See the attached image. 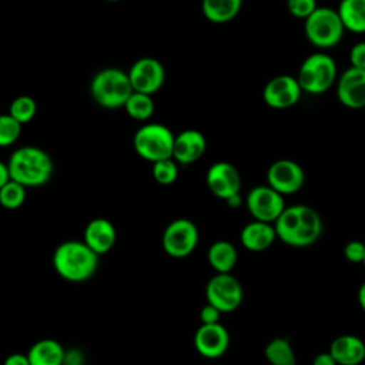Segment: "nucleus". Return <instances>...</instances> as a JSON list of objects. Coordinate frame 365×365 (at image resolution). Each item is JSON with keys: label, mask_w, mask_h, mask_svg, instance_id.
Here are the masks:
<instances>
[{"label": "nucleus", "mask_w": 365, "mask_h": 365, "mask_svg": "<svg viewBox=\"0 0 365 365\" xmlns=\"http://www.w3.org/2000/svg\"><path fill=\"white\" fill-rule=\"evenodd\" d=\"M10 180L23 187L44 185L53 175V160L40 147L24 145L14 150L7 161Z\"/></svg>", "instance_id": "obj_1"}, {"label": "nucleus", "mask_w": 365, "mask_h": 365, "mask_svg": "<svg viewBox=\"0 0 365 365\" xmlns=\"http://www.w3.org/2000/svg\"><path fill=\"white\" fill-rule=\"evenodd\" d=\"M54 271L66 281L83 282L91 278L98 268V255L84 241L68 240L53 252Z\"/></svg>", "instance_id": "obj_2"}, {"label": "nucleus", "mask_w": 365, "mask_h": 365, "mask_svg": "<svg viewBox=\"0 0 365 365\" xmlns=\"http://www.w3.org/2000/svg\"><path fill=\"white\" fill-rule=\"evenodd\" d=\"M90 93L94 101L104 108L124 107L133 94L128 74L117 67L100 70L91 80Z\"/></svg>", "instance_id": "obj_3"}, {"label": "nucleus", "mask_w": 365, "mask_h": 365, "mask_svg": "<svg viewBox=\"0 0 365 365\" xmlns=\"http://www.w3.org/2000/svg\"><path fill=\"white\" fill-rule=\"evenodd\" d=\"M175 135L173 131L160 123H148L140 127L133 138L135 153L145 161L157 163L173 158Z\"/></svg>", "instance_id": "obj_4"}, {"label": "nucleus", "mask_w": 365, "mask_h": 365, "mask_svg": "<svg viewBox=\"0 0 365 365\" xmlns=\"http://www.w3.org/2000/svg\"><path fill=\"white\" fill-rule=\"evenodd\" d=\"M336 80V64L325 53L309 54L301 64L297 81L302 91L309 94L325 93Z\"/></svg>", "instance_id": "obj_5"}, {"label": "nucleus", "mask_w": 365, "mask_h": 365, "mask_svg": "<svg viewBox=\"0 0 365 365\" xmlns=\"http://www.w3.org/2000/svg\"><path fill=\"white\" fill-rule=\"evenodd\" d=\"M344 30L338 11L331 7H317L304 23L307 38L318 48L336 46L344 36Z\"/></svg>", "instance_id": "obj_6"}, {"label": "nucleus", "mask_w": 365, "mask_h": 365, "mask_svg": "<svg viewBox=\"0 0 365 365\" xmlns=\"http://www.w3.org/2000/svg\"><path fill=\"white\" fill-rule=\"evenodd\" d=\"M242 297V285L231 274H215L205 285L207 304L215 307L221 314L235 311L241 305Z\"/></svg>", "instance_id": "obj_7"}, {"label": "nucleus", "mask_w": 365, "mask_h": 365, "mask_svg": "<svg viewBox=\"0 0 365 365\" xmlns=\"http://www.w3.org/2000/svg\"><path fill=\"white\" fill-rule=\"evenodd\" d=\"M200 232L197 225L187 218H177L171 221L161 238L163 250L173 258L188 257L197 247Z\"/></svg>", "instance_id": "obj_8"}, {"label": "nucleus", "mask_w": 365, "mask_h": 365, "mask_svg": "<svg viewBox=\"0 0 365 365\" xmlns=\"http://www.w3.org/2000/svg\"><path fill=\"white\" fill-rule=\"evenodd\" d=\"M248 212L255 221L272 224L285 210L284 195L267 185H257L248 191L245 198Z\"/></svg>", "instance_id": "obj_9"}, {"label": "nucleus", "mask_w": 365, "mask_h": 365, "mask_svg": "<svg viewBox=\"0 0 365 365\" xmlns=\"http://www.w3.org/2000/svg\"><path fill=\"white\" fill-rule=\"evenodd\" d=\"M133 91L153 96L165 81V68L154 57H141L128 70Z\"/></svg>", "instance_id": "obj_10"}, {"label": "nucleus", "mask_w": 365, "mask_h": 365, "mask_svg": "<svg viewBox=\"0 0 365 365\" xmlns=\"http://www.w3.org/2000/svg\"><path fill=\"white\" fill-rule=\"evenodd\" d=\"M305 180L302 167L288 158L274 161L267 171V182L281 195L297 192Z\"/></svg>", "instance_id": "obj_11"}, {"label": "nucleus", "mask_w": 365, "mask_h": 365, "mask_svg": "<svg viewBox=\"0 0 365 365\" xmlns=\"http://www.w3.org/2000/svg\"><path fill=\"white\" fill-rule=\"evenodd\" d=\"M302 90L297 81V77L281 74L272 77L262 90V98L267 106L282 110L295 106L301 98Z\"/></svg>", "instance_id": "obj_12"}, {"label": "nucleus", "mask_w": 365, "mask_h": 365, "mask_svg": "<svg viewBox=\"0 0 365 365\" xmlns=\"http://www.w3.org/2000/svg\"><path fill=\"white\" fill-rule=\"evenodd\" d=\"M205 182L208 190L221 200H228L230 197L240 194L241 190V175L240 171L227 161L214 163L205 174Z\"/></svg>", "instance_id": "obj_13"}, {"label": "nucleus", "mask_w": 365, "mask_h": 365, "mask_svg": "<svg viewBox=\"0 0 365 365\" xmlns=\"http://www.w3.org/2000/svg\"><path fill=\"white\" fill-rule=\"evenodd\" d=\"M230 334L221 322L212 325H200L194 334V348L204 358H220L227 352Z\"/></svg>", "instance_id": "obj_14"}, {"label": "nucleus", "mask_w": 365, "mask_h": 365, "mask_svg": "<svg viewBox=\"0 0 365 365\" xmlns=\"http://www.w3.org/2000/svg\"><path fill=\"white\" fill-rule=\"evenodd\" d=\"M336 97L348 108L365 107V70L348 67L338 78Z\"/></svg>", "instance_id": "obj_15"}, {"label": "nucleus", "mask_w": 365, "mask_h": 365, "mask_svg": "<svg viewBox=\"0 0 365 365\" xmlns=\"http://www.w3.org/2000/svg\"><path fill=\"white\" fill-rule=\"evenodd\" d=\"M207 148L205 137L198 130H184L174 138L173 160L177 164H192L202 157Z\"/></svg>", "instance_id": "obj_16"}, {"label": "nucleus", "mask_w": 365, "mask_h": 365, "mask_svg": "<svg viewBox=\"0 0 365 365\" xmlns=\"http://www.w3.org/2000/svg\"><path fill=\"white\" fill-rule=\"evenodd\" d=\"M117 238V232L111 221L103 217L93 218L84 228L83 241L84 244L96 252L98 257L103 254H107Z\"/></svg>", "instance_id": "obj_17"}, {"label": "nucleus", "mask_w": 365, "mask_h": 365, "mask_svg": "<svg viewBox=\"0 0 365 365\" xmlns=\"http://www.w3.org/2000/svg\"><path fill=\"white\" fill-rule=\"evenodd\" d=\"M328 352L336 365H361L365 361V342L356 335L344 334L331 342Z\"/></svg>", "instance_id": "obj_18"}, {"label": "nucleus", "mask_w": 365, "mask_h": 365, "mask_svg": "<svg viewBox=\"0 0 365 365\" xmlns=\"http://www.w3.org/2000/svg\"><path fill=\"white\" fill-rule=\"evenodd\" d=\"M240 240L244 248L252 252H261L271 247V244L277 240V234L272 224L251 221L240 232Z\"/></svg>", "instance_id": "obj_19"}, {"label": "nucleus", "mask_w": 365, "mask_h": 365, "mask_svg": "<svg viewBox=\"0 0 365 365\" xmlns=\"http://www.w3.org/2000/svg\"><path fill=\"white\" fill-rule=\"evenodd\" d=\"M64 355L66 349L63 345L51 338L34 342L27 351L30 365H63Z\"/></svg>", "instance_id": "obj_20"}, {"label": "nucleus", "mask_w": 365, "mask_h": 365, "mask_svg": "<svg viewBox=\"0 0 365 365\" xmlns=\"http://www.w3.org/2000/svg\"><path fill=\"white\" fill-rule=\"evenodd\" d=\"M237 248L225 240L212 242L207 252V259L217 274H230L237 264Z\"/></svg>", "instance_id": "obj_21"}, {"label": "nucleus", "mask_w": 365, "mask_h": 365, "mask_svg": "<svg viewBox=\"0 0 365 365\" xmlns=\"http://www.w3.org/2000/svg\"><path fill=\"white\" fill-rule=\"evenodd\" d=\"M322 232V220L319 214L309 205L302 204L301 225L294 241V247H308L317 242Z\"/></svg>", "instance_id": "obj_22"}, {"label": "nucleus", "mask_w": 365, "mask_h": 365, "mask_svg": "<svg viewBox=\"0 0 365 365\" xmlns=\"http://www.w3.org/2000/svg\"><path fill=\"white\" fill-rule=\"evenodd\" d=\"M241 6V0H205L202 1V13L212 23H227L240 13Z\"/></svg>", "instance_id": "obj_23"}, {"label": "nucleus", "mask_w": 365, "mask_h": 365, "mask_svg": "<svg viewBox=\"0 0 365 365\" xmlns=\"http://www.w3.org/2000/svg\"><path fill=\"white\" fill-rule=\"evenodd\" d=\"M336 11L345 29L355 33L365 31V0H344Z\"/></svg>", "instance_id": "obj_24"}, {"label": "nucleus", "mask_w": 365, "mask_h": 365, "mask_svg": "<svg viewBox=\"0 0 365 365\" xmlns=\"http://www.w3.org/2000/svg\"><path fill=\"white\" fill-rule=\"evenodd\" d=\"M269 365H297V355L288 338H272L264 348Z\"/></svg>", "instance_id": "obj_25"}, {"label": "nucleus", "mask_w": 365, "mask_h": 365, "mask_svg": "<svg viewBox=\"0 0 365 365\" xmlns=\"http://www.w3.org/2000/svg\"><path fill=\"white\" fill-rule=\"evenodd\" d=\"M124 110L131 118L137 121H145L154 114V110H155L153 96L133 91V94L128 97V100L124 104Z\"/></svg>", "instance_id": "obj_26"}, {"label": "nucleus", "mask_w": 365, "mask_h": 365, "mask_svg": "<svg viewBox=\"0 0 365 365\" xmlns=\"http://www.w3.org/2000/svg\"><path fill=\"white\" fill-rule=\"evenodd\" d=\"M36 113H37V103L30 96L16 97L9 107V114L21 125L31 121Z\"/></svg>", "instance_id": "obj_27"}, {"label": "nucleus", "mask_w": 365, "mask_h": 365, "mask_svg": "<svg viewBox=\"0 0 365 365\" xmlns=\"http://www.w3.org/2000/svg\"><path fill=\"white\" fill-rule=\"evenodd\" d=\"M26 201V187L16 181H9L0 188V205L6 210H17Z\"/></svg>", "instance_id": "obj_28"}, {"label": "nucleus", "mask_w": 365, "mask_h": 365, "mask_svg": "<svg viewBox=\"0 0 365 365\" xmlns=\"http://www.w3.org/2000/svg\"><path fill=\"white\" fill-rule=\"evenodd\" d=\"M153 177L161 185L173 184L178 177V164L173 160H161L153 164Z\"/></svg>", "instance_id": "obj_29"}, {"label": "nucleus", "mask_w": 365, "mask_h": 365, "mask_svg": "<svg viewBox=\"0 0 365 365\" xmlns=\"http://www.w3.org/2000/svg\"><path fill=\"white\" fill-rule=\"evenodd\" d=\"M21 134V124L9 113L0 114V147H9L17 141Z\"/></svg>", "instance_id": "obj_30"}, {"label": "nucleus", "mask_w": 365, "mask_h": 365, "mask_svg": "<svg viewBox=\"0 0 365 365\" xmlns=\"http://www.w3.org/2000/svg\"><path fill=\"white\" fill-rule=\"evenodd\" d=\"M287 7L292 16L307 20L318 6L314 0H289Z\"/></svg>", "instance_id": "obj_31"}, {"label": "nucleus", "mask_w": 365, "mask_h": 365, "mask_svg": "<svg viewBox=\"0 0 365 365\" xmlns=\"http://www.w3.org/2000/svg\"><path fill=\"white\" fill-rule=\"evenodd\" d=\"M344 255L352 264L364 262V258H365V244L362 241H358V240L349 241L345 245V248H344Z\"/></svg>", "instance_id": "obj_32"}, {"label": "nucleus", "mask_w": 365, "mask_h": 365, "mask_svg": "<svg viewBox=\"0 0 365 365\" xmlns=\"http://www.w3.org/2000/svg\"><path fill=\"white\" fill-rule=\"evenodd\" d=\"M351 67L365 70V41H359L352 46L349 51Z\"/></svg>", "instance_id": "obj_33"}, {"label": "nucleus", "mask_w": 365, "mask_h": 365, "mask_svg": "<svg viewBox=\"0 0 365 365\" xmlns=\"http://www.w3.org/2000/svg\"><path fill=\"white\" fill-rule=\"evenodd\" d=\"M220 318H221V312L210 305L205 304L201 309H200V321L201 325H212V324H220Z\"/></svg>", "instance_id": "obj_34"}, {"label": "nucleus", "mask_w": 365, "mask_h": 365, "mask_svg": "<svg viewBox=\"0 0 365 365\" xmlns=\"http://www.w3.org/2000/svg\"><path fill=\"white\" fill-rule=\"evenodd\" d=\"M63 365H84V356H83L81 351H78V349L66 351Z\"/></svg>", "instance_id": "obj_35"}, {"label": "nucleus", "mask_w": 365, "mask_h": 365, "mask_svg": "<svg viewBox=\"0 0 365 365\" xmlns=\"http://www.w3.org/2000/svg\"><path fill=\"white\" fill-rule=\"evenodd\" d=\"M3 365H30V361L27 358V354L14 352V354H10L4 358Z\"/></svg>", "instance_id": "obj_36"}, {"label": "nucleus", "mask_w": 365, "mask_h": 365, "mask_svg": "<svg viewBox=\"0 0 365 365\" xmlns=\"http://www.w3.org/2000/svg\"><path fill=\"white\" fill-rule=\"evenodd\" d=\"M312 365H336V362L334 361L331 354L327 351L315 355L312 359Z\"/></svg>", "instance_id": "obj_37"}, {"label": "nucleus", "mask_w": 365, "mask_h": 365, "mask_svg": "<svg viewBox=\"0 0 365 365\" xmlns=\"http://www.w3.org/2000/svg\"><path fill=\"white\" fill-rule=\"evenodd\" d=\"M10 181V173L7 168V163L0 160V188Z\"/></svg>", "instance_id": "obj_38"}, {"label": "nucleus", "mask_w": 365, "mask_h": 365, "mask_svg": "<svg viewBox=\"0 0 365 365\" xmlns=\"http://www.w3.org/2000/svg\"><path fill=\"white\" fill-rule=\"evenodd\" d=\"M225 202H227V205L231 207V208H238V207L241 205V202H242V197H241L240 194H235V195L230 197L228 200H225Z\"/></svg>", "instance_id": "obj_39"}, {"label": "nucleus", "mask_w": 365, "mask_h": 365, "mask_svg": "<svg viewBox=\"0 0 365 365\" xmlns=\"http://www.w3.org/2000/svg\"><path fill=\"white\" fill-rule=\"evenodd\" d=\"M358 304H359L361 309L365 312V281L361 284V287L358 289Z\"/></svg>", "instance_id": "obj_40"}, {"label": "nucleus", "mask_w": 365, "mask_h": 365, "mask_svg": "<svg viewBox=\"0 0 365 365\" xmlns=\"http://www.w3.org/2000/svg\"><path fill=\"white\" fill-rule=\"evenodd\" d=\"M362 264H364V265H365V258H364V262H362Z\"/></svg>", "instance_id": "obj_41"}]
</instances>
